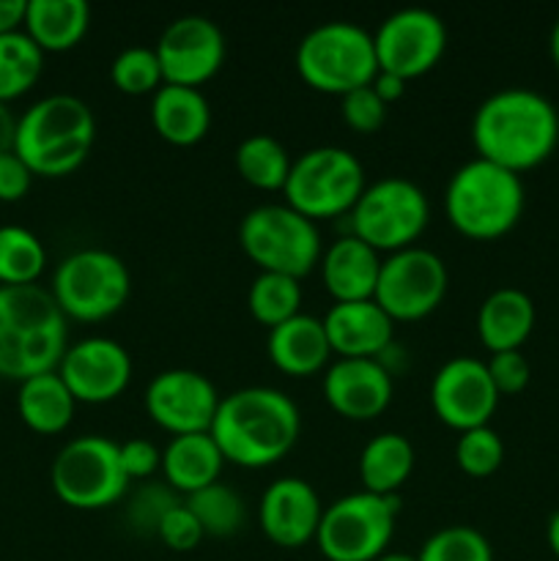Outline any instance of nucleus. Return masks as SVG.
Here are the masks:
<instances>
[{
    "instance_id": "nucleus-1",
    "label": "nucleus",
    "mask_w": 559,
    "mask_h": 561,
    "mask_svg": "<svg viewBox=\"0 0 559 561\" xmlns=\"http://www.w3.org/2000/svg\"><path fill=\"white\" fill-rule=\"evenodd\" d=\"M471 142L477 157L521 175L557 151L559 113L532 88H502L477 107Z\"/></svg>"
},
{
    "instance_id": "nucleus-2",
    "label": "nucleus",
    "mask_w": 559,
    "mask_h": 561,
    "mask_svg": "<svg viewBox=\"0 0 559 561\" xmlns=\"http://www.w3.org/2000/svg\"><path fill=\"white\" fill-rule=\"evenodd\" d=\"M225 463L269 469L296 447L301 433L299 405L274 387H244L219 400L212 422Z\"/></svg>"
},
{
    "instance_id": "nucleus-3",
    "label": "nucleus",
    "mask_w": 559,
    "mask_h": 561,
    "mask_svg": "<svg viewBox=\"0 0 559 561\" xmlns=\"http://www.w3.org/2000/svg\"><path fill=\"white\" fill-rule=\"evenodd\" d=\"M69 318L42 285H0V378L27 381L58 370Z\"/></svg>"
},
{
    "instance_id": "nucleus-4",
    "label": "nucleus",
    "mask_w": 559,
    "mask_h": 561,
    "mask_svg": "<svg viewBox=\"0 0 559 561\" xmlns=\"http://www.w3.org/2000/svg\"><path fill=\"white\" fill-rule=\"evenodd\" d=\"M96 140L93 110L71 93L38 99L16 121L14 153L42 179L75 173Z\"/></svg>"
},
{
    "instance_id": "nucleus-5",
    "label": "nucleus",
    "mask_w": 559,
    "mask_h": 561,
    "mask_svg": "<svg viewBox=\"0 0 559 561\" xmlns=\"http://www.w3.org/2000/svg\"><path fill=\"white\" fill-rule=\"evenodd\" d=\"M524 206L521 175L480 157L460 164L444 190V217L471 241H497L507 236L524 217Z\"/></svg>"
},
{
    "instance_id": "nucleus-6",
    "label": "nucleus",
    "mask_w": 559,
    "mask_h": 561,
    "mask_svg": "<svg viewBox=\"0 0 559 561\" xmlns=\"http://www.w3.org/2000/svg\"><path fill=\"white\" fill-rule=\"evenodd\" d=\"M296 71L318 93H345L376 80L378 60L373 33L349 20L312 27L296 47Z\"/></svg>"
},
{
    "instance_id": "nucleus-7",
    "label": "nucleus",
    "mask_w": 559,
    "mask_h": 561,
    "mask_svg": "<svg viewBox=\"0 0 559 561\" xmlns=\"http://www.w3.org/2000/svg\"><path fill=\"white\" fill-rule=\"evenodd\" d=\"M239 244L261 272L305 279L321 263L323 241L318 222L288 203H263L239 222Z\"/></svg>"
},
{
    "instance_id": "nucleus-8",
    "label": "nucleus",
    "mask_w": 559,
    "mask_h": 561,
    "mask_svg": "<svg viewBox=\"0 0 559 561\" xmlns=\"http://www.w3.org/2000/svg\"><path fill=\"white\" fill-rule=\"evenodd\" d=\"M367 186L360 159L340 146H318L290 164L285 203L312 222L349 217Z\"/></svg>"
},
{
    "instance_id": "nucleus-9",
    "label": "nucleus",
    "mask_w": 559,
    "mask_h": 561,
    "mask_svg": "<svg viewBox=\"0 0 559 561\" xmlns=\"http://www.w3.org/2000/svg\"><path fill=\"white\" fill-rule=\"evenodd\" d=\"M349 233L365 241L376 252L409 250L431 222L427 195L403 175H387L365 186L351 208Z\"/></svg>"
},
{
    "instance_id": "nucleus-10",
    "label": "nucleus",
    "mask_w": 559,
    "mask_h": 561,
    "mask_svg": "<svg viewBox=\"0 0 559 561\" xmlns=\"http://www.w3.org/2000/svg\"><path fill=\"white\" fill-rule=\"evenodd\" d=\"M49 294L66 318L99 323L124 310L132 296V274L115 252L88 247L58 263Z\"/></svg>"
},
{
    "instance_id": "nucleus-11",
    "label": "nucleus",
    "mask_w": 559,
    "mask_h": 561,
    "mask_svg": "<svg viewBox=\"0 0 559 561\" xmlns=\"http://www.w3.org/2000/svg\"><path fill=\"white\" fill-rule=\"evenodd\" d=\"M49 485L66 507L82 513L118 504L129 491V477L121 469L118 442L104 436L71 438L49 466Z\"/></svg>"
},
{
    "instance_id": "nucleus-12",
    "label": "nucleus",
    "mask_w": 559,
    "mask_h": 561,
    "mask_svg": "<svg viewBox=\"0 0 559 561\" xmlns=\"http://www.w3.org/2000/svg\"><path fill=\"white\" fill-rule=\"evenodd\" d=\"M400 513L398 496L349 493L323 507L316 546L327 561H376L389 551L395 520Z\"/></svg>"
},
{
    "instance_id": "nucleus-13",
    "label": "nucleus",
    "mask_w": 559,
    "mask_h": 561,
    "mask_svg": "<svg viewBox=\"0 0 559 561\" xmlns=\"http://www.w3.org/2000/svg\"><path fill=\"white\" fill-rule=\"evenodd\" d=\"M447 283L449 274L442 257L414 244L384 257L373 301L395 323L422 321L438 310L447 296Z\"/></svg>"
},
{
    "instance_id": "nucleus-14",
    "label": "nucleus",
    "mask_w": 559,
    "mask_h": 561,
    "mask_svg": "<svg viewBox=\"0 0 559 561\" xmlns=\"http://www.w3.org/2000/svg\"><path fill=\"white\" fill-rule=\"evenodd\" d=\"M378 71L417 80L438 66L447 49V27L427 9H400L381 20L373 33Z\"/></svg>"
},
{
    "instance_id": "nucleus-15",
    "label": "nucleus",
    "mask_w": 559,
    "mask_h": 561,
    "mask_svg": "<svg viewBox=\"0 0 559 561\" xmlns=\"http://www.w3.org/2000/svg\"><path fill=\"white\" fill-rule=\"evenodd\" d=\"M146 411L164 433L170 436H190V433H208L219 409V392L197 370L173 367L151 378L146 389Z\"/></svg>"
},
{
    "instance_id": "nucleus-16",
    "label": "nucleus",
    "mask_w": 559,
    "mask_h": 561,
    "mask_svg": "<svg viewBox=\"0 0 559 561\" xmlns=\"http://www.w3.org/2000/svg\"><path fill=\"white\" fill-rule=\"evenodd\" d=\"M164 85L201 88L225 64V36L217 22L203 14H184L170 22L157 42Z\"/></svg>"
},
{
    "instance_id": "nucleus-17",
    "label": "nucleus",
    "mask_w": 559,
    "mask_h": 561,
    "mask_svg": "<svg viewBox=\"0 0 559 561\" xmlns=\"http://www.w3.org/2000/svg\"><path fill=\"white\" fill-rule=\"evenodd\" d=\"M433 414L453 431L466 433L486 427L499 405L486 362L475 356H455L444 362L431 381Z\"/></svg>"
},
{
    "instance_id": "nucleus-18",
    "label": "nucleus",
    "mask_w": 559,
    "mask_h": 561,
    "mask_svg": "<svg viewBox=\"0 0 559 561\" xmlns=\"http://www.w3.org/2000/svg\"><path fill=\"white\" fill-rule=\"evenodd\" d=\"M58 376L77 403L102 405L126 392L132 381V356L115 340L85 337L66 348Z\"/></svg>"
},
{
    "instance_id": "nucleus-19",
    "label": "nucleus",
    "mask_w": 559,
    "mask_h": 561,
    "mask_svg": "<svg viewBox=\"0 0 559 561\" xmlns=\"http://www.w3.org/2000/svg\"><path fill=\"white\" fill-rule=\"evenodd\" d=\"M323 518V504L316 488L301 477H280L263 491L258 520L269 542L277 548H301L316 542Z\"/></svg>"
},
{
    "instance_id": "nucleus-20",
    "label": "nucleus",
    "mask_w": 559,
    "mask_h": 561,
    "mask_svg": "<svg viewBox=\"0 0 559 561\" xmlns=\"http://www.w3.org/2000/svg\"><path fill=\"white\" fill-rule=\"evenodd\" d=\"M392 392V376L378 359H338L323 373V400L349 422L378 420Z\"/></svg>"
},
{
    "instance_id": "nucleus-21",
    "label": "nucleus",
    "mask_w": 559,
    "mask_h": 561,
    "mask_svg": "<svg viewBox=\"0 0 559 561\" xmlns=\"http://www.w3.org/2000/svg\"><path fill=\"white\" fill-rule=\"evenodd\" d=\"M321 321L340 359H378L395 343V321L373 299L334 301Z\"/></svg>"
},
{
    "instance_id": "nucleus-22",
    "label": "nucleus",
    "mask_w": 559,
    "mask_h": 561,
    "mask_svg": "<svg viewBox=\"0 0 559 561\" xmlns=\"http://www.w3.org/2000/svg\"><path fill=\"white\" fill-rule=\"evenodd\" d=\"M266 354L272 365L285 376L310 378L329 365L332 345H329L321 318L299 312L290 321L269 329Z\"/></svg>"
},
{
    "instance_id": "nucleus-23",
    "label": "nucleus",
    "mask_w": 559,
    "mask_h": 561,
    "mask_svg": "<svg viewBox=\"0 0 559 561\" xmlns=\"http://www.w3.org/2000/svg\"><path fill=\"white\" fill-rule=\"evenodd\" d=\"M321 277L334 301H367L376 294L381 257L373 247L345 233L323 250Z\"/></svg>"
},
{
    "instance_id": "nucleus-24",
    "label": "nucleus",
    "mask_w": 559,
    "mask_h": 561,
    "mask_svg": "<svg viewBox=\"0 0 559 561\" xmlns=\"http://www.w3.org/2000/svg\"><path fill=\"white\" fill-rule=\"evenodd\" d=\"M535 301L521 288H499L477 310V337L491 354L521 351L535 329Z\"/></svg>"
},
{
    "instance_id": "nucleus-25",
    "label": "nucleus",
    "mask_w": 559,
    "mask_h": 561,
    "mask_svg": "<svg viewBox=\"0 0 559 561\" xmlns=\"http://www.w3.org/2000/svg\"><path fill=\"white\" fill-rule=\"evenodd\" d=\"M151 124L170 146H197L212 129V104L201 88L162 85L151 96Z\"/></svg>"
},
{
    "instance_id": "nucleus-26",
    "label": "nucleus",
    "mask_w": 559,
    "mask_h": 561,
    "mask_svg": "<svg viewBox=\"0 0 559 561\" xmlns=\"http://www.w3.org/2000/svg\"><path fill=\"white\" fill-rule=\"evenodd\" d=\"M225 458L219 453L212 433H190V436H173L162 449V474L164 482L175 493L203 491V488L219 482Z\"/></svg>"
},
{
    "instance_id": "nucleus-27",
    "label": "nucleus",
    "mask_w": 559,
    "mask_h": 561,
    "mask_svg": "<svg viewBox=\"0 0 559 561\" xmlns=\"http://www.w3.org/2000/svg\"><path fill=\"white\" fill-rule=\"evenodd\" d=\"M91 5L85 0H27L25 33L42 53H69L85 38Z\"/></svg>"
},
{
    "instance_id": "nucleus-28",
    "label": "nucleus",
    "mask_w": 559,
    "mask_h": 561,
    "mask_svg": "<svg viewBox=\"0 0 559 561\" xmlns=\"http://www.w3.org/2000/svg\"><path fill=\"white\" fill-rule=\"evenodd\" d=\"M77 411L75 394L64 383V378L55 373L33 376L20 383L16 392V414L38 436H58L71 425Z\"/></svg>"
},
{
    "instance_id": "nucleus-29",
    "label": "nucleus",
    "mask_w": 559,
    "mask_h": 561,
    "mask_svg": "<svg viewBox=\"0 0 559 561\" xmlns=\"http://www.w3.org/2000/svg\"><path fill=\"white\" fill-rule=\"evenodd\" d=\"M414 447L403 433H378L360 453L362 491L376 496H398L414 471Z\"/></svg>"
},
{
    "instance_id": "nucleus-30",
    "label": "nucleus",
    "mask_w": 559,
    "mask_h": 561,
    "mask_svg": "<svg viewBox=\"0 0 559 561\" xmlns=\"http://www.w3.org/2000/svg\"><path fill=\"white\" fill-rule=\"evenodd\" d=\"M236 173L261 192H283L288 181L290 164L294 159L288 157L283 142L272 135H252L239 142L233 153Z\"/></svg>"
},
{
    "instance_id": "nucleus-31",
    "label": "nucleus",
    "mask_w": 559,
    "mask_h": 561,
    "mask_svg": "<svg viewBox=\"0 0 559 561\" xmlns=\"http://www.w3.org/2000/svg\"><path fill=\"white\" fill-rule=\"evenodd\" d=\"M44 71V53L25 31L0 36V102L9 104L31 91Z\"/></svg>"
},
{
    "instance_id": "nucleus-32",
    "label": "nucleus",
    "mask_w": 559,
    "mask_h": 561,
    "mask_svg": "<svg viewBox=\"0 0 559 561\" xmlns=\"http://www.w3.org/2000/svg\"><path fill=\"white\" fill-rule=\"evenodd\" d=\"M301 279L261 272L247 290V310L261 327L274 329L301 312Z\"/></svg>"
},
{
    "instance_id": "nucleus-33",
    "label": "nucleus",
    "mask_w": 559,
    "mask_h": 561,
    "mask_svg": "<svg viewBox=\"0 0 559 561\" xmlns=\"http://www.w3.org/2000/svg\"><path fill=\"white\" fill-rule=\"evenodd\" d=\"M47 266V250L33 230L20 225L0 228V285H36Z\"/></svg>"
},
{
    "instance_id": "nucleus-34",
    "label": "nucleus",
    "mask_w": 559,
    "mask_h": 561,
    "mask_svg": "<svg viewBox=\"0 0 559 561\" xmlns=\"http://www.w3.org/2000/svg\"><path fill=\"white\" fill-rule=\"evenodd\" d=\"M184 502L192 510V515L197 518V524H201L206 537H219V540L233 537L247 520L244 499L233 488L223 485V482H214V485L192 493Z\"/></svg>"
},
{
    "instance_id": "nucleus-35",
    "label": "nucleus",
    "mask_w": 559,
    "mask_h": 561,
    "mask_svg": "<svg viewBox=\"0 0 559 561\" xmlns=\"http://www.w3.org/2000/svg\"><path fill=\"white\" fill-rule=\"evenodd\" d=\"M417 561H493V548L475 526H444L422 542Z\"/></svg>"
},
{
    "instance_id": "nucleus-36",
    "label": "nucleus",
    "mask_w": 559,
    "mask_h": 561,
    "mask_svg": "<svg viewBox=\"0 0 559 561\" xmlns=\"http://www.w3.org/2000/svg\"><path fill=\"white\" fill-rule=\"evenodd\" d=\"M110 80L115 91L126 96H148L164 85L162 66H159L157 49L153 47H126L124 53L115 55L110 66Z\"/></svg>"
},
{
    "instance_id": "nucleus-37",
    "label": "nucleus",
    "mask_w": 559,
    "mask_h": 561,
    "mask_svg": "<svg viewBox=\"0 0 559 561\" xmlns=\"http://www.w3.org/2000/svg\"><path fill=\"white\" fill-rule=\"evenodd\" d=\"M455 463L466 477L486 480L497 474L504 463V442L491 425L458 433L455 442Z\"/></svg>"
},
{
    "instance_id": "nucleus-38",
    "label": "nucleus",
    "mask_w": 559,
    "mask_h": 561,
    "mask_svg": "<svg viewBox=\"0 0 559 561\" xmlns=\"http://www.w3.org/2000/svg\"><path fill=\"white\" fill-rule=\"evenodd\" d=\"M175 504H181V499L168 482H148V485H142L140 491L129 499L126 518H129L135 531H142V535L151 531V535H157L159 520H162Z\"/></svg>"
},
{
    "instance_id": "nucleus-39",
    "label": "nucleus",
    "mask_w": 559,
    "mask_h": 561,
    "mask_svg": "<svg viewBox=\"0 0 559 561\" xmlns=\"http://www.w3.org/2000/svg\"><path fill=\"white\" fill-rule=\"evenodd\" d=\"M387 110L389 104L373 91V82L340 96V115H343L345 126L356 135H376L387 121Z\"/></svg>"
},
{
    "instance_id": "nucleus-40",
    "label": "nucleus",
    "mask_w": 559,
    "mask_h": 561,
    "mask_svg": "<svg viewBox=\"0 0 559 561\" xmlns=\"http://www.w3.org/2000/svg\"><path fill=\"white\" fill-rule=\"evenodd\" d=\"M157 537L162 540L164 548H170V551L186 553L195 551L206 535H203L201 524H197V518L192 515V510L186 507V502H181L159 520Z\"/></svg>"
},
{
    "instance_id": "nucleus-41",
    "label": "nucleus",
    "mask_w": 559,
    "mask_h": 561,
    "mask_svg": "<svg viewBox=\"0 0 559 561\" xmlns=\"http://www.w3.org/2000/svg\"><path fill=\"white\" fill-rule=\"evenodd\" d=\"M486 367L499 398H504V394H521L529 387L532 367L521 351H499V354H491Z\"/></svg>"
},
{
    "instance_id": "nucleus-42",
    "label": "nucleus",
    "mask_w": 559,
    "mask_h": 561,
    "mask_svg": "<svg viewBox=\"0 0 559 561\" xmlns=\"http://www.w3.org/2000/svg\"><path fill=\"white\" fill-rule=\"evenodd\" d=\"M118 458L121 469L129 477V482L148 480V477H153L162 469V453L148 438H129V442L118 444Z\"/></svg>"
},
{
    "instance_id": "nucleus-43",
    "label": "nucleus",
    "mask_w": 559,
    "mask_h": 561,
    "mask_svg": "<svg viewBox=\"0 0 559 561\" xmlns=\"http://www.w3.org/2000/svg\"><path fill=\"white\" fill-rule=\"evenodd\" d=\"M33 170L11 153H0V203H16L31 192Z\"/></svg>"
},
{
    "instance_id": "nucleus-44",
    "label": "nucleus",
    "mask_w": 559,
    "mask_h": 561,
    "mask_svg": "<svg viewBox=\"0 0 559 561\" xmlns=\"http://www.w3.org/2000/svg\"><path fill=\"white\" fill-rule=\"evenodd\" d=\"M27 0H0V36L22 31Z\"/></svg>"
},
{
    "instance_id": "nucleus-45",
    "label": "nucleus",
    "mask_w": 559,
    "mask_h": 561,
    "mask_svg": "<svg viewBox=\"0 0 559 561\" xmlns=\"http://www.w3.org/2000/svg\"><path fill=\"white\" fill-rule=\"evenodd\" d=\"M406 85H409V82L400 80V77L395 75H387V71H378L376 80H373V91H376L387 104L398 102V99L406 93Z\"/></svg>"
},
{
    "instance_id": "nucleus-46",
    "label": "nucleus",
    "mask_w": 559,
    "mask_h": 561,
    "mask_svg": "<svg viewBox=\"0 0 559 561\" xmlns=\"http://www.w3.org/2000/svg\"><path fill=\"white\" fill-rule=\"evenodd\" d=\"M16 121H20V118H14V113L9 110V104L0 102V153L14 151Z\"/></svg>"
},
{
    "instance_id": "nucleus-47",
    "label": "nucleus",
    "mask_w": 559,
    "mask_h": 561,
    "mask_svg": "<svg viewBox=\"0 0 559 561\" xmlns=\"http://www.w3.org/2000/svg\"><path fill=\"white\" fill-rule=\"evenodd\" d=\"M546 540H548V548H551L554 557L559 559V510L557 513L548 518V526H546Z\"/></svg>"
},
{
    "instance_id": "nucleus-48",
    "label": "nucleus",
    "mask_w": 559,
    "mask_h": 561,
    "mask_svg": "<svg viewBox=\"0 0 559 561\" xmlns=\"http://www.w3.org/2000/svg\"><path fill=\"white\" fill-rule=\"evenodd\" d=\"M548 49H551V60L559 71V20L554 22V27H551V42H548Z\"/></svg>"
},
{
    "instance_id": "nucleus-49",
    "label": "nucleus",
    "mask_w": 559,
    "mask_h": 561,
    "mask_svg": "<svg viewBox=\"0 0 559 561\" xmlns=\"http://www.w3.org/2000/svg\"><path fill=\"white\" fill-rule=\"evenodd\" d=\"M376 561H417V557H411V553H403V551H387Z\"/></svg>"
}]
</instances>
